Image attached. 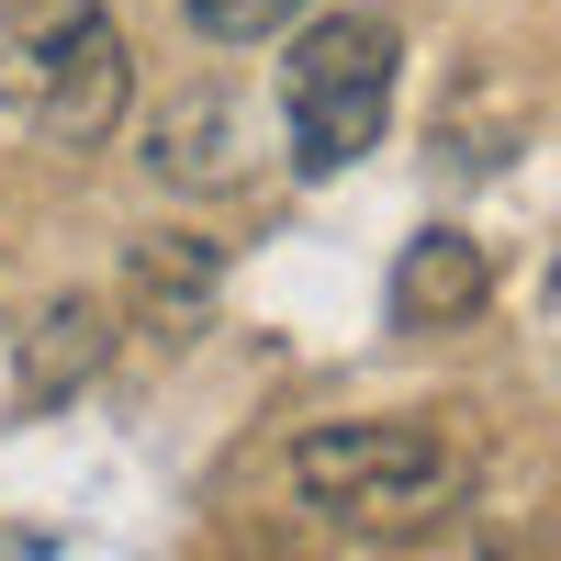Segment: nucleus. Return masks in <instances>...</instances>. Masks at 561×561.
<instances>
[{
	"mask_svg": "<svg viewBox=\"0 0 561 561\" xmlns=\"http://www.w3.org/2000/svg\"><path fill=\"white\" fill-rule=\"evenodd\" d=\"M483 483L472 427L449 415H337L293 438V494L348 539H438Z\"/></svg>",
	"mask_w": 561,
	"mask_h": 561,
	"instance_id": "1",
	"label": "nucleus"
},
{
	"mask_svg": "<svg viewBox=\"0 0 561 561\" xmlns=\"http://www.w3.org/2000/svg\"><path fill=\"white\" fill-rule=\"evenodd\" d=\"M393 23L382 12H325L293 23V57H280V124H293V169L304 180H337L382 147L393 124Z\"/></svg>",
	"mask_w": 561,
	"mask_h": 561,
	"instance_id": "2",
	"label": "nucleus"
},
{
	"mask_svg": "<svg viewBox=\"0 0 561 561\" xmlns=\"http://www.w3.org/2000/svg\"><path fill=\"white\" fill-rule=\"evenodd\" d=\"M158 192H237L248 180V102L237 79H180L169 102H147V135H135Z\"/></svg>",
	"mask_w": 561,
	"mask_h": 561,
	"instance_id": "3",
	"label": "nucleus"
},
{
	"mask_svg": "<svg viewBox=\"0 0 561 561\" xmlns=\"http://www.w3.org/2000/svg\"><path fill=\"white\" fill-rule=\"evenodd\" d=\"M102 23H113L102 0H0V113L34 124L45 90L68 79V57H79Z\"/></svg>",
	"mask_w": 561,
	"mask_h": 561,
	"instance_id": "4",
	"label": "nucleus"
},
{
	"mask_svg": "<svg viewBox=\"0 0 561 561\" xmlns=\"http://www.w3.org/2000/svg\"><path fill=\"white\" fill-rule=\"evenodd\" d=\"M113 359V304L102 293H57L34 325H23V359H12V404L45 415V404H68L90 370Z\"/></svg>",
	"mask_w": 561,
	"mask_h": 561,
	"instance_id": "5",
	"label": "nucleus"
},
{
	"mask_svg": "<svg viewBox=\"0 0 561 561\" xmlns=\"http://www.w3.org/2000/svg\"><path fill=\"white\" fill-rule=\"evenodd\" d=\"M494 304V259H483V237H415L404 248V270H393V314L404 325H472Z\"/></svg>",
	"mask_w": 561,
	"mask_h": 561,
	"instance_id": "6",
	"label": "nucleus"
},
{
	"mask_svg": "<svg viewBox=\"0 0 561 561\" xmlns=\"http://www.w3.org/2000/svg\"><path fill=\"white\" fill-rule=\"evenodd\" d=\"M214 270H225V259H214L203 237H147L124 280H135V304H147V314H192V304L214 293Z\"/></svg>",
	"mask_w": 561,
	"mask_h": 561,
	"instance_id": "7",
	"label": "nucleus"
},
{
	"mask_svg": "<svg viewBox=\"0 0 561 561\" xmlns=\"http://www.w3.org/2000/svg\"><path fill=\"white\" fill-rule=\"evenodd\" d=\"M314 12V0H180V23H192L203 45H270V34H293Z\"/></svg>",
	"mask_w": 561,
	"mask_h": 561,
	"instance_id": "8",
	"label": "nucleus"
},
{
	"mask_svg": "<svg viewBox=\"0 0 561 561\" xmlns=\"http://www.w3.org/2000/svg\"><path fill=\"white\" fill-rule=\"evenodd\" d=\"M505 561H528V550H505Z\"/></svg>",
	"mask_w": 561,
	"mask_h": 561,
	"instance_id": "9",
	"label": "nucleus"
}]
</instances>
